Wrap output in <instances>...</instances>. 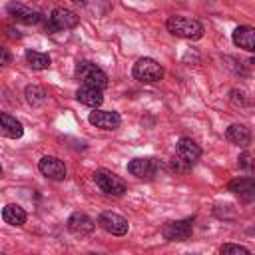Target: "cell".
Listing matches in <instances>:
<instances>
[{
    "label": "cell",
    "instance_id": "cell-16",
    "mask_svg": "<svg viewBox=\"0 0 255 255\" xmlns=\"http://www.w3.org/2000/svg\"><path fill=\"white\" fill-rule=\"evenodd\" d=\"M94 227H96L94 219H92V217H88V215H86V213H82V211H76V213H72V215L68 217V229H70L72 233L86 235V233L94 231Z\"/></svg>",
    "mask_w": 255,
    "mask_h": 255
},
{
    "label": "cell",
    "instance_id": "cell-10",
    "mask_svg": "<svg viewBox=\"0 0 255 255\" xmlns=\"http://www.w3.org/2000/svg\"><path fill=\"white\" fill-rule=\"evenodd\" d=\"M88 122H90L92 126L100 128V129H108V131H112V129H118V128H120L122 118H120V114H118V112H110V110H96V112H92V114H90Z\"/></svg>",
    "mask_w": 255,
    "mask_h": 255
},
{
    "label": "cell",
    "instance_id": "cell-11",
    "mask_svg": "<svg viewBox=\"0 0 255 255\" xmlns=\"http://www.w3.org/2000/svg\"><path fill=\"white\" fill-rule=\"evenodd\" d=\"M8 14L14 20L22 22V24H38L42 20V14L38 10H32L30 6L20 4V2H10L8 4Z\"/></svg>",
    "mask_w": 255,
    "mask_h": 255
},
{
    "label": "cell",
    "instance_id": "cell-8",
    "mask_svg": "<svg viewBox=\"0 0 255 255\" xmlns=\"http://www.w3.org/2000/svg\"><path fill=\"white\" fill-rule=\"evenodd\" d=\"M128 171L139 179H151L159 171V161L155 157H135L128 163Z\"/></svg>",
    "mask_w": 255,
    "mask_h": 255
},
{
    "label": "cell",
    "instance_id": "cell-4",
    "mask_svg": "<svg viewBox=\"0 0 255 255\" xmlns=\"http://www.w3.org/2000/svg\"><path fill=\"white\" fill-rule=\"evenodd\" d=\"M94 181L108 195H124L128 191L126 181L120 175H116L114 171H110V169H96L94 171Z\"/></svg>",
    "mask_w": 255,
    "mask_h": 255
},
{
    "label": "cell",
    "instance_id": "cell-23",
    "mask_svg": "<svg viewBox=\"0 0 255 255\" xmlns=\"http://www.w3.org/2000/svg\"><path fill=\"white\" fill-rule=\"evenodd\" d=\"M171 169H173L175 173H187V171L191 169V165H189L187 161H183L181 157H177V155H175V157L171 159Z\"/></svg>",
    "mask_w": 255,
    "mask_h": 255
},
{
    "label": "cell",
    "instance_id": "cell-15",
    "mask_svg": "<svg viewBox=\"0 0 255 255\" xmlns=\"http://www.w3.org/2000/svg\"><path fill=\"white\" fill-rule=\"evenodd\" d=\"M76 100H78L80 104L88 106V108H98V106H102V102H104V94H102L100 88H94V86H86V84H84L82 88H78Z\"/></svg>",
    "mask_w": 255,
    "mask_h": 255
},
{
    "label": "cell",
    "instance_id": "cell-1",
    "mask_svg": "<svg viewBox=\"0 0 255 255\" xmlns=\"http://www.w3.org/2000/svg\"><path fill=\"white\" fill-rule=\"evenodd\" d=\"M169 34L177 36V38H185V40H199L203 36V24L195 18L189 16H171L165 22Z\"/></svg>",
    "mask_w": 255,
    "mask_h": 255
},
{
    "label": "cell",
    "instance_id": "cell-25",
    "mask_svg": "<svg viewBox=\"0 0 255 255\" xmlns=\"http://www.w3.org/2000/svg\"><path fill=\"white\" fill-rule=\"evenodd\" d=\"M239 165H241V167H245V169H251V155H249L247 151L239 157Z\"/></svg>",
    "mask_w": 255,
    "mask_h": 255
},
{
    "label": "cell",
    "instance_id": "cell-24",
    "mask_svg": "<svg viewBox=\"0 0 255 255\" xmlns=\"http://www.w3.org/2000/svg\"><path fill=\"white\" fill-rule=\"evenodd\" d=\"M10 62H12V54L6 48L0 46V66H8Z\"/></svg>",
    "mask_w": 255,
    "mask_h": 255
},
{
    "label": "cell",
    "instance_id": "cell-7",
    "mask_svg": "<svg viewBox=\"0 0 255 255\" xmlns=\"http://www.w3.org/2000/svg\"><path fill=\"white\" fill-rule=\"evenodd\" d=\"M38 169L44 177L48 179H54V181H64L66 175H68V169H66V163L54 155H44L40 161H38Z\"/></svg>",
    "mask_w": 255,
    "mask_h": 255
},
{
    "label": "cell",
    "instance_id": "cell-20",
    "mask_svg": "<svg viewBox=\"0 0 255 255\" xmlns=\"http://www.w3.org/2000/svg\"><path fill=\"white\" fill-rule=\"evenodd\" d=\"M26 62H28V66H30L32 70H48L50 64H52V60H50L48 54L36 52V50H28V52H26Z\"/></svg>",
    "mask_w": 255,
    "mask_h": 255
},
{
    "label": "cell",
    "instance_id": "cell-17",
    "mask_svg": "<svg viewBox=\"0 0 255 255\" xmlns=\"http://www.w3.org/2000/svg\"><path fill=\"white\" fill-rule=\"evenodd\" d=\"M233 42L235 46L247 50V52H253L255 50V30L251 26H239L233 30Z\"/></svg>",
    "mask_w": 255,
    "mask_h": 255
},
{
    "label": "cell",
    "instance_id": "cell-18",
    "mask_svg": "<svg viewBox=\"0 0 255 255\" xmlns=\"http://www.w3.org/2000/svg\"><path fill=\"white\" fill-rule=\"evenodd\" d=\"M225 137L239 147H247L251 143V131H249V128H245L241 124H231L225 131Z\"/></svg>",
    "mask_w": 255,
    "mask_h": 255
},
{
    "label": "cell",
    "instance_id": "cell-5",
    "mask_svg": "<svg viewBox=\"0 0 255 255\" xmlns=\"http://www.w3.org/2000/svg\"><path fill=\"white\" fill-rule=\"evenodd\" d=\"M80 24V16L68 8H56L48 20H46V28L48 32H60V30H72Z\"/></svg>",
    "mask_w": 255,
    "mask_h": 255
},
{
    "label": "cell",
    "instance_id": "cell-21",
    "mask_svg": "<svg viewBox=\"0 0 255 255\" xmlns=\"http://www.w3.org/2000/svg\"><path fill=\"white\" fill-rule=\"evenodd\" d=\"M24 94H26V102L30 106H34V108H40V106H44L48 102V94H46V90L42 86H28Z\"/></svg>",
    "mask_w": 255,
    "mask_h": 255
},
{
    "label": "cell",
    "instance_id": "cell-12",
    "mask_svg": "<svg viewBox=\"0 0 255 255\" xmlns=\"http://www.w3.org/2000/svg\"><path fill=\"white\" fill-rule=\"evenodd\" d=\"M175 155L181 157L183 161H187L189 165H193L201 157V147L191 137H179L177 147H175Z\"/></svg>",
    "mask_w": 255,
    "mask_h": 255
},
{
    "label": "cell",
    "instance_id": "cell-2",
    "mask_svg": "<svg viewBox=\"0 0 255 255\" xmlns=\"http://www.w3.org/2000/svg\"><path fill=\"white\" fill-rule=\"evenodd\" d=\"M76 78L82 80L86 86H94L100 90H104L108 86V74L100 66H96L94 62H88V60H82L76 64Z\"/></svg>",
    "mask_w": 255,
    "mask_h": 255
},
{
    "label": "cell",
    "instance_id": "cell-22",
    "mask_svg": "<svg viewBox=\"0 0 255 255\" xmlns=\"http://www.w3.org/2000/svg\"><path fill=\"white\" fill-rule=\"evenodd\" d=\"M221 253L227 255V253H235V255H249V249L243 247V245H233V243H225L221 247Z\"/></svg>",
    "mask_w": 255,
    "mask_h": 255
},
{
    "label": "cell",
    "instance_id": "cell-19",
    "mask_svg": "<svg viewBox=\"0 0 255 255\" xmlns=\"http://www.w3.org/2000/svg\"><path fill=\"white\" fill-rule=\"evenodd\" d=\"M26 211L20 207V205H16V203H8V205H4V209H2V219L8 223V225H14V227H20V225H24L26 223Z\"/></svg>",
    "mask_w": 255,
    "mask_h": 255
},
{
    "label": "cell",
    "instance_id": "cell-3",
    "mask_svg": "<svg viewBox=\"0 0 255 255\" xmlns=\"http://www.w3.org/2000/svg\"><path fill=\"white\" fill-rule=\"evenodd\" d=\"M133 78L141 84H155L163 78V68L157 60L153 58H139L135 64H133V70H131Z\"/></svg>",
    "mask_w": 255,
    "mask_h": 255
},
{
    "label": "cell",
    "instance_id": "cell-14",
    "mask_svg": "<svg viewBox=\"0 0 255 255\" xmlns=\"http://www.w3.org/2000/svg\"><path fill=\"white\" fill-rule=\"evenodd\" d=\"M22 133H24V128H22L20 120H16L12 114L0 112V135L18 139V137H22Z\"/></svg>",
    "mask_w": 255,
    "mask_h": 255
},
{
    "label": "cell",
    "instance_id": "cell-6",
    "mask_svg": "<svg viewBox=\"0 0 255 255\" xmlns=\"http://www.w3.org/2000/svg\"><path fill=\"white\" fill-rule=\"evenodd\" d=\"M193 233V217L179 219V221H167L161 227V235L167 241H187Z\"/></svg>",
    "mask_w": 255,
    "mask_h": 255
},
{
    "label": "cell",
    "instance_id": "cell-9",
    "mask_svg": "<svg viewBox=\"0 0 255 255\" xmlns=\"http://www.w3.org/2000/svg\"><path fill=\"white\" fill-rule=\"evenodd\" d=\"M98 225H100L104 231L112 233V235H126L128 229H129L128 219H126L124 215H120V213H114V211H104V213L98 217Z\"/></svg>",
    "mask_w": 255,
    "mask_h": 255
},
{
    "label": "cell",
    "instance_id": "cell-26",
    "mask_svg": "<svg viewBox=\"0 0 255 255\" xmlns=\"http://www.w3.org/2000/svg\"><path fill=\"white\" fill-rule=\"evenodd\" d=\"M0 175H2V165H0Z\"/></svg>",
    "mask_w": 255,
    "mask_h": 255
},
{
    "label": "cell",
    "instance_id": "cell-13",
    "mask_svg": "<svg viewBox=\"0 0 255 255\" xmlns=\"http://www.w3.org/2000/svg\"><path fill=\"white\" fill-rule=\"evenodd\" d=\"M229 191L237 193L241 201L251 203L255 199V181L251 177H237L229 183Z\"/></svg>",
    "mask_w": 255,
    "mask_h": 255
}]
</instances>
